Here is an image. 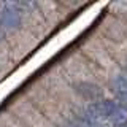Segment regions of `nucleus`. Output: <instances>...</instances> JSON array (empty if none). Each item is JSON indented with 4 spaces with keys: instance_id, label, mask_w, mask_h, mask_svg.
I'll use <instances>...</instances> for the list:
<instances>
[{
    "instance_id": "nucleus-3",
    "label": "nucleus",
    "mask_w": 127,
    "mask_h": 127,
    "mask_svg": "<svg viewBox=\"0 0 127 127\" xmlns=\"http://www.w3.org/2000/svg\"><path fill=\"white\" fill-rule=\"evenodd\" d=\"M110 122L113 126H116V127H124L127 126V108L126 106H122V105H116V108H114V111L111 113V116H110Z\"/></svg>"
},
{
    "instance_id": "nucleus-4",
    "label": "nucleus",
    "mask_w": 127,
    "mask_h": 127,
    "mask_svg": "<svg viewBox=\"0 0 127 127\" xmlns=\"http://www.w3.org/2000/svg\"><path fill=\"white\" fill-rule=\"evenodd\" d=\"M67 127H79V126H67Z\"/></svg>"
},
{
    "instance_id": "nucleus-1",
    "label": "nucleus",
    "mask_w": 127,
    "mask_h": 127,
    "mask_svg": "<svg viewBox=\"0 0 127 127\" xmlns=\"http://www.w3.org/2000/svg\"><path fill=\"white\" fill-rule=\"evenodd\" d=\"M0 22L6 29H14L21 24V14L13 5H6L2 10V16H0Z\"/></svg>"
},
{
    "instance_id": "nucleus-2",
    "label": "nucleus",
    "mask_w": 127,
    "mask_h": 127,
    "mask_svg": "<svg viewBox=\"0 0 127 127\" xmlns=\"http://www.w3.org/2000/svg\"><path fill=\"white\" fill-rule=\"evenodd\" d=\"M111 87L116 97L122 102H127V76L126 75H116L111 81Z\"/></svg>"
}]
</instances>
